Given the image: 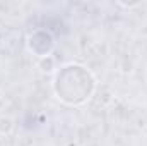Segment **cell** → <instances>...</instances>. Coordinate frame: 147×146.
Here are the masks:
<instances>
[{"mask_svg":"<svg viewBox=\"0 0 147 146\" xmlns=\"http://www.w3.org/2000/svg\"><path fill=\"white\" fill-rule=\"evenodd\" d=\"M38 67L41 69V72L50 74L55 71V59L51 55H46V57H41L39 62H38Z\"/></svg>","mask_w":147,"mask_h":146,"instance_id":"obj_1","label":"cell"},{"mask_svg":"<svg viewBox=\"0 0 147 146\" xmlns=\"http://www.w3.org/2000/svg\"><path fill=\"white\" fill-rule=\"evenodd\" d=\"M14 129V120L9 115H2L0 117V134H10Z\"/></svg>","mask_w":147,"mask_h":146,"instance_id":"obj_2","label":"cell"}]
</instances>
